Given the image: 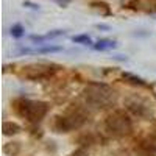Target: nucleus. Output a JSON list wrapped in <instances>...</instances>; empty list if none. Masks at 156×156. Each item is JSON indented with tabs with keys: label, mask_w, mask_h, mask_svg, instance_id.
I'll return each instance as SVG.
<instances>
[{
	"label": "nucleus",
	"mask_w": 156,
	"mask_h": 156,
	"mask_svg": "<svg viewBox=\"0 0 156 156\" xmlns=\"http://www.w3.org/2000/svg\"><path fill=\"white\" fill-rule=\"evenodd\" d=\"M53 2H55L58 6H61V8H66V6L72 2V0H53Z\"/></svg>",
	"instance_id": "21"
},
{
	"label": "nucleus",
	"mask_w": 156,
	"mask_h": 156,
	"mask_svg": "<svg viewBox=\"0 0 156 156\" xmlns=\"http://www.w3.org/2000/svg\"><path fill=\"white\" fill-rule=\"evenodd\" d=\"M22 151V144L17 140H12V142H6L3 145V153L8 156H17Z\"/></svg>",
	"instance_id": "13"
},
{
	"label": "nucleus",
	"mask_w": 156,
	"mask_h": 156,
	"mask_svg": "<svg viewBox=\"0 0 156 156\" xmlns=\"http://www.w3.org/2000/svg\"><path fill=\"white\" fill-rule=\"evenodd\" d=\"M72 42L73 44H83V45H94V41L89 34H76V36H72Z\"/></svg>",
	"instance_id": "15"
},
{
	"label": "nucleus",
	"mask_w": 156,
	"mask_h": 156,
	"mask_svg": "<svg viewBox=\"0 0 156 156\" xmlns=\"http://www.w3.org/2000/svg\"><path fill=\"white\" fill-rule=\"evenodd\" d=\"M66 30H50L48 33H45L47 36V41H51V39H56V37H61V36H66Z\"/></svg>",
	"instance_id": "18"
},
{
	"label": "nucleus",
	"mask_w": 156,
	"mask_h": 156,
	"mask_svg": "<svg viewBox=\"0 0 156 156\" xmlns=\"http://www.w3.org/2000/svg\"><path fill=\"white\" fill-rule=\"evenodd\" d=\"M122 80L125 83H128V84L134 86V87H142V89L148 87V83L144 80V78H140V76H137L134 73H129V72H122Z\"/></svg>",
	"instance_id": "9"
},
{
	"label": "nucleus",
	"mask_w": 156,
	"mask_h": 156,
	"mask_svg": "<svg viewBox=\"0 0 156 156\" xmlns=\"http://www.w3.org/2000/svg\"><path fill=\"white\" fill-rule=\"evenodd\" d=\"M103 126L105 131L115 139L128 137L133 134V119L129 117V114L125 109H112L103 120Z\"/></svg>",
	"instance_id": "4"
},
{
	"label": "nucleus",
	"mask_w": 156,
	"mask_h": 156,
	"mask_svg": "<svg viewBox=\"0 0 156 156\" xmlns=\"http://www.w3.org/2000/svg\"><path fill=\"white\" fill-rule=\"evenodd\" d=\"M11 106L16 115L22 117V119H25L33 125H37L41 120H44V117L50 111V105L47 101L31 100V98H25V97H19L16 100H12Z\"/></svg>",
	"instance_id": "3"
},
{
	"label": "nucleus",
	"mask_w": 156,
	"mask_h": 156,
	"mask_svg": "<svg viewBox=\"0 0 156 156\" xmlns=\"http://www.w3.org/2000/svg\"><path fill=\"white\" fill-rule=\"evenodd\" d=\"M117 47V42L114 39H108V37H101V39H97L94 42L92 48L95 51H105V50H111V48H115Z\"/></svg>",
	"instance_id": "11"
},
{
	"label": "nucleus",
	"mask_w": 156,
	"mask_h": 156,
	"mask_svg": "<svg viewBox=\"0 0 156 156\" xmlns=\"http://www.w3.org/2000/svg\"><path fill=\"white\" fill-rule=\"evenodd\" d=\"M89 117H90V112L87 106H81L78 103H73L64 112L55 115L51 119L50 128L58 134L76 131V129L83 128L89 122Z\"/></svg>",
	"instance_id": "1"
},
{
	"label": "nucleus",
	"mask_w": 156,
	"mask_h": 156,
	"mask_svg": "<svg viewBox=\"0 0 156 156\" xmlns=\"http://www.w3.org/2000/svg\"><path fill=\"white\" fill-rule=\"evenodd\" d=\"M9 34H11L12 37H16V39L22 37V36L25 34V28H23V25H20V23H14V25H12V27L9 28Z\"/></svg>",
	"instance_id": "16"
},
{
	"label": "nucleus",
	"mask_w": 156,
	"mask_h": 156,
	"mask_svg": "<svg viewBox=\"0 0 156 156\" xmlns=\"http://www.w3.org/2000/svg\"><path fill=\"white\" fill-rule=\"evenodd\" d=\"M69 156H89V150H87L86 147H78V148H75Z\"/></svg>",
	"instance_id": "19"
},
{
	"label": "nucleus",
	"mask_w": 156,
	"mask_h": 156,
	"mask_svg": "<svg viewBox=\"0 0 156 156\" xmlns=\"http://www.w3.org/2000/svg\"><path fill=\"white\" fill-rule=\"evenodd\" d=\"M28 39L36 45H45V42H47V36L45 34L44 36H41V34H30Z\"/></svg>",
	"instance_id": "17"
},
{
	"label": "nucleus",
	"mask_w": 156,
	"mask_h": 156,
	"mask_svg": "<svg viewBox=\"0 0 156 156\" xmlns=\"http://www.w3.org/2000/svg\"><path fill=\"white\" fill-rule=\"evenodd\" d=\"M150 33H133V36H148Z\"/></svg>",
	"instance_id": "24"
},
{
	"label": "nucleus",
	"mask_w": 156,
	"mask_h": 156,
	"mask_svg": "<svg viewBox=\"0 0 156 156\" xmlns=\"http://www.w3.org/2000/svg\"><path fill=\"white\" fill-rule=\"evenodd\" d=\"M89 8L92 9L94 12H97V14L106 17V16H111V6L106 3V2H101V0H92V2L89 3Z\"/></svg>",
	"instance_id": "10"
},
{
	"label": "nucleus",
	"mask_w": 156,
	"mask_h": 156,
	"mask_svg": "<svg viewBox=\"0 0 156 156\" xmlns=\"http://www.w3.org/2000/svg\"><path fill=\"white\" fill-rule=\"evenodd\" d=\"M95 28L97 30H103V31H109L111 30V27L106 25V23H95Z\"/></svg>",
	"instance_id": "22"
},
{
	"label": "nucleus",
	"mask_w": 156,
	"mask_h": 156,
	"mask_svg": "<svg viewBox=\"0 0 156 156\" xmlns=\"http://www.w3.org/2000/svg\"><path fill=\"white\" fill-rule=\"evenodd\" d=\"M2 131H3V136H16L22 131V126L12 120H5L2 125Z\"/></svg>",
	"instance_id": "12"
},
{
	"label": "nucleus",
	"mask_w": 156,
	"mask_h": 156,
	"mask_svg": "<svg viewBox=\"0 0 156 156\" xmlns=\"http://www.w3.org/2000/svg\"><path fill=\"white\" fill-rule=\"evenodd\" d=\"M76 142L80 144V147H87V145L95 144L97 139H95V136H94V134H90V133H84V134H81V136H78V137H76Z\"/></svg>",
	"instance_id": "14"
},
{
	"label": "nucleus",
	"mask_w": 156,
	"mask_h": 156,
	"mask_svg": "<svg viewBox=\"0 0 156 156\" xmlns=\"http://www.w3.org/2000/svg\"><path fill=\"white\" fill-rule=\"evenodd\" d=\"M134 151L137 156H156V136H145L136 140Z\"/></svg>",
	"instance_id": "7"
},
{
	"label": "nucleus",
	"mask_w": 156,
	"mask_h": 156,
	"mask_svg": "<svg viewBox=\"0 0 156 156\" xmlns=\"http://www.w3.org/2000/svg\"><path fill=\"white\" fill-rule=\"evenodd\" d=\"M22 6H23V8H28V9L39 11V5H37V3H33V2H30V0H25V2L22 3Z\"/></svg>",
	"instance_id": "20"
},
{
	"label": "nucleus",
	"mask_w": 156,
	"mask_h": 156,
	"mask_svg": "<svg viewBox=\"0 0 156 156\" xmlns=\"http://www.w3.org/2000/svg\"><path fill=\"white\" fill-rule=\"evenodd\" d=\"M114 58H115V59H119V61H126V56H122V55H115Z\"/></svg>",
	"instance_id": "23"
},
{
	"label": "nucleus",
	"mask_w": 156,
	"mask_h": 156,
	"mask_svg": "<svg viewBox=\"0 0 156 156\" xmlns=\"http://www.w3.org/2000/svg\"><path fill=\"white\" fill-rule=\"evenodd\" d=\"M83 98L89 109L103 111L114 106L117 92L105 83H90L83 90Z\"/></svg>",
	"instance_id": "2"
},
{
	"label": "nucleus",
	"mask_w": 156,
	"mask_h": 156,
	"mask_svg": "<svg viewBox=\"0 0 156 156\" xmlns=\"http://www.w3.org/2000/svg\"><path fill=\"white\" fill-rule=\"evenodd\" d=\"M61 67L53 62H33L23 66L19 72L17 76L25 81H44L50 80Z\"/></svg>",
	"instance_id": "5"
},
{
	"label": "nucleus",
	"mask_w": 156,
	"mask_h": 156,
	"mask_svg": "<svg viewBox=\"0 0 156 156\" xmlns=\"http://www.w3.org/2000/svg\"><path fill=\"white\" fill-rule=\"evenodd\" d=\"M126 8L133 11H142L156 16V0H128Z\"/></svg>",
	"instance_id": "8"
},
{
	"label": "nucleus",
	"mask_w": 156,
	"mask_h": 156,
	"mask_svg": "<svg viewBox=\"0 0 156 156\" xmlns=\"http://www.w3.org/2000/svg\"><path fill=\"white\" fill-rule=\"evenodd\" d=\"M123 105L129 114L139 117V119H148L153 114L151 105H148L147 100L140 98V97H128V98H125Z\"/></svg>",
	"instance_id": "6"
}]
</instances>
